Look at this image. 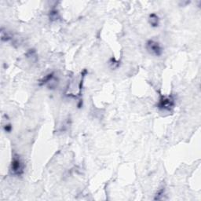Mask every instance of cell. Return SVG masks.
<instances>
[{"mask_svg": "<svg viewBox=\"0 0 201 201\" xmlns=\"http://www.w3.org/2000/svg\"><path fill=\"white\" fill-rule=\"evenodd\" d=\"M54 73L53 72L49 73V74L46 75V76H45L43 77L41 80H40V81H39V86H43V85L47 83H50V81H52V79H54Z\"/></svg>", "mask_w": 201, "mask_h": 201, "instance_id": "cell-5", "label": "cell"}, {"mask_svg": "<svg viewBox=\"0 0 201 201\" xmlns=\"http://www.w3.org/2000/svg\"><path fill=\"white\" fill-rule=\"evenodd\" d=\"M149 22L150 25L153 28H157L160 24V19H159L158 15L156 13H151L149 17Z\"/></svg>", "mask_w": 201, "mask_h": 201, "instance_id": "cell-4", "label": "cell"}, {"mask_svg": "<svg viewBox=\"0 0 201 201\" xmlns=\"http://www.w3.org/2000/svg\"><path fill=\"white\" fill-rule=\"evenodd\" d=\"M164 195V189H160L158 192L157 193V196L155 197V199H161V196Z\"/></svg>", "mask_w": 201, "mask_h": 201, "instance_id": "cell-7", "label": "cell"}, {"mask_svg": "<svg viewBox=\"0 0 201 201\" xmlns=\"http://www.w3.org/2000/svg\"><path fill=\"white\" fill-rule=\"evenodd\" d=\"M59 17V13L57 9H52L50 11V20L51 21H56Z\"/></svg>", "mask_w": 201, "mask_h": 201, "instance_id": "cell-6", "label": "cell"}, {"mask_svg": "<svg viewBox=\"0 0 201 201\" xmlns=\"http://www.w3.org/2000/svg\"><path fill=\"white\" fill-rule=\"evenodd\" d=\"M146 49L151 54H153L154 56H161L163 54V48L161 45L158 42L152 40V39L148 40L146 43Z\"/></svg>", "mask_w": 201, "mask_h": 201, "instance_id": "cell-3", "label": "cell"}, {"mask_svg": "<svg viewBox=\"0 0 201 201\" xmlns=\"http://www.w3.org/2000/svg\"><path fill=\"white\" fill-rule=\"evenodd\" d=\"M24 168H25V165L22 160L20 158L18 155H14L12 158L10 168H9L12 175L15 176H21L24 174Z\"/></svg>", "mask_w": 201, "mask_h": 201, "instance_id": "cell-1", "label": "cell"}, {"mask_svg": "<svg viewBox=\"0 0 201 201\" xmlns=\"http://www.w3.org/2000/svg\"><path fill=\"white\" fill-rule=\"evenodd\" d=\"M175 106V98L172 96H161L157 104V108L159 109L168 112H171Z\"/></svg>", "mask_w": 201, "mask_h": 201, "instance_id": "cell-2", "label": "cell"}, {"mask_svg": "<svg viewBox=\"0 0 201 201\" xmlns=\"http://www.w3.org/2000/svg\"><path fill=\"white\" fill-rule=\"evenodd\" d=\"M4 130L6 132L9 133L12 130V126L10 124H6L4 126Z\"/></svg>", "mask_w": 201, "mask_h": 201, "instance_id": "cell-8", "label": "cell"}]
</instances>
